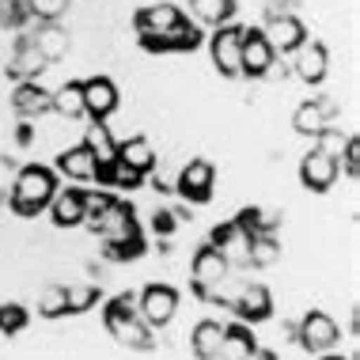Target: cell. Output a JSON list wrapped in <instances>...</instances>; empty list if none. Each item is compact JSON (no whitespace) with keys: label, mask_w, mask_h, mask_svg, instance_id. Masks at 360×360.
Returning <instances> with one entry per match:
<instances>
[{"label":"cell","mask_w":360,"mask_h":360,"mask_svg":"<svg viewBox=\"0 0 360 360\" xmlns=\"http://www.w3.org/2000/svg\"><path fill=\"white\" fill-rule=\"evenodd\" d=\"M319 360H345V356H319Z\"/></svg>","instance_id":"43"},{"label":"cell","mask_w":360,"mask_h":360,"mask_svg":"<svg viewBox=\"0 0 360 360\" xmlns=\"http://www.w3.org/2000/svg\"><path fill=\"white\" fill-rule=\"evenodd\" d=\"M103 300L99 285H69V315H80V311H91Z\"/></svg>","instance_id":"33"},{"label":"cell","mask_w":360,"mask_h":360,"mask_svg":"<svg viewBox=\"0 0 360 360\" xmlns=\"http://www.w3.org/2000/svg\"><path fill=\"white\" fill-rule=\"evenodd\" d=\"M46 57L38 53V46H34V38L31 34H23L15 42V53H12V61H8V76L12 80H38V72L46 69Z\"/></svg>","instance_id":"19"},{"label":"cell","mask_w":360,"mask_h":360,"mask_svg":"<svg viewBox=\"0 0 360 360\" xmlns=\"http://www.w3.org/2000/svg\"><path fill=\"white\" fill-rule=\"evenodd\" d=\"M182 19L186 15H182L174 4H144V8L133 12V31H137V42L148 53H167L163 50V38H167Z\"/></svg>","instance_id":"3"},{"label":"cell","mask_w":360,"mask_h":360,"mask_svg":"<svg viewBox=\"0 0 360 360\" xmlns=\"http://www.w3.org/2000/svg\"><path fill=\"white\" fill-rule=\"evenodd\" d=\"M338 106L330 99H311V103H300L296 110H292V129L300 133V137H315V133H323L330 118H334Z\"/></svg>","instance_id":"18"},{"label":"cell","mask_w":360,"mask_h":360,"mask_svg":"<svg viewBox=\"0 0 360 360\" xmlns=\"http://www.w3.org/2000/svg\"><path fill=\"white\" fill-rule=\"evenodd\" d=\"M190 269H193V292H198L201 300H220V288H224V281H228V269L231 266L224 262V255L212 247V243L198 247Z\"/></svg>","instance_id":"5"},{"label":"cell","mask_w":360,"mask_h":360,"mask_svg":"<svg viewBox=\"0 0 360 360\" xmlns=\"http://www.w3.org/2000/svg\"><path fill=\"white\" fill-rule=\"evenodd\" d=\"M258 349V342H255V334H250V326L247 323H228L224 326V338H220V353H217V360H247L250 353Z\"/></svg>","instance_id":"22"},{"label":"cell","mask_w":360,"mask_h":360,"mask_svg":"<svg viewBox=\"0 0 360 360\" xmlns=\"http://www.w3.org/2000/svg\"><path fill=\"white\" fill-rule=\"evenodd\" d=\"M84 228H91L103 243H122V239L141 236V228H137V212H133V205H129V201H122V198H114L110 205L99 212V217H87V220H84Z\"/></svg>","instance_id":"4"},{"label":"cell","mask_w":360,"mask_h":360,"mask_svg":"<svg viewBox=\"0 0 360 360\" xmlns=\"http://www.w3.org/2000/svg\"><path fill=\"white\" fill-rule=\"evenodd\" d=\"M266 42L274 46V53H292L300 42L307 38V27H304V19H296V15H277V19H266Z\"/></svg>","instance_id":"16"},{"label":"cell","mask_w":360,"mask_h":360,"mask_svg":"<svg viewBox=\"0 0 360 360\" xmlns=\"http://www.w3.org/2000/svg\"><path fill=\"white\" fill-rule=\"evenodd\" d=\"M103 255L110 262H129V258H141L144 255V239L133 236V239H122V243H106Z\"/></svg>","instance_id":"35"},{"label":"cell","mask_w":360,"mask_h":360,"mask_svg":"<svg viewBox=\"0 0 360 360\" xmlns=\"http://www.w3.org/2000/svg\"><path fill=\"white\" fill-rule=\"evenodd\" d=\"M12 106L23 118H42V114H50V91L38 80H19L15 95H12Z\"/></svg>","instance_id":"23"},{"label":"cell","mask_w":360,"mask_h":360,"mask_svg":"<svg viewBox=\"0 0 360 360\" xmlns=\"http://www.w3.org/2000/svg\"><path fill=\"white\" fill-rule=\"evenodd\" d=\"M277 61L274 46L266 42V34L262 31H250V27H243V50H239V76H266V69Z\"/></svg>","instance_id":"11"},{"label":"cell","mask_w":360,"mask_h":360,"mask_svg":"<svg viewBox=\"0 0 360 360\" xmlns=\"http://www.w3.org/2000/svg\"><path fill=\"white\" fill-rule=\"evenodd\" d=\"M296 342L307 349V353H330L338 342H342V330L326 315V311H307L304 323L296 326Z\"/></svg>","instance_id":"7"},{"label":"cell","mask_w":360,"mask_h":360,"mask_svg":"<svg viewBox=\"0 0 360 360\" xmlns=\"http://www.w3.org/2000/svg\"><path fill=\"white\" fill-rule=\"evenodd\" d=\"M31 38H34L38 53H42L50 65L61 61V57L69 53V46H72V42H69V31H65V27H57V23H42Z\"/></svg>","instance_id":"26"},{"label":"cell","mask_w":360,"mask_h":360,"mask_svg":"<svg viewBox=\"0 0 360 360\" xmlns=\"http://www.w3.org/2000/svg\"><path fill=\"white\" fill-rule=\"evenodd\" d=\"M50 110L61 114V118H84V84L80 80H65L57 91H50Z\"/></svg>","instance_id":"25"},{"label":"cell","mask_w":360,"mask_h":360,"mask_svg":"<svg viewBox=\"0 0 360 360\" xmlns=\"http://www.w3.org/2000/svg\"><path fill=\"white\" fill-rule=\"evenodd\" d=\"M231 311H236V319L247 326L266 323V319L274 315V296H269L266 285H247L236 300H231Z\"/></svg>","instance_id":"15"},{"label":"cell","mask_w":360,"mask_h":360,"mask_svg":"<svg viewBox=\"0 0 360 360\" xmlns=\"http://www.w3.org/2000/svg\"><path fill=\"white\" fill-rule=\"evenodd\" d=\"M212 186H217V167L209 160H190L174 179V190L186 205H205L212 198Z\"/></svg>","instance_id":"6"},{"label":"cell","mask_w":360,"mask_h":360,"mask_svg":"<svg viewBox=\"0 0 360 360\" xmlns=\"http://www.w3.org/2000/svg\"><path fill=\"white\" fill-rule=\"evenodd\" d=\"M80 84H84V118L106 122L118 110V84L110 76H87Z\"/></svg>","instance_id":"10"},{"label":"cell","mask_w":360,"mask_h":360,"mask_svg":"<svg viewBox=\"0 0 360 360\" xmlns=\"http://www.w3.org/2000/svg\"><path fill=\"white\" fill-rule=\"evenodd\" d=\"M338 167H345V174H349L353 182L360 179V141H356V137H349L342 160H338Z\"/></svg>","instance_id":"37"},{"label":"cell","mask_w":360,"mask_h":360,"mask_svg":"<svg viewBox=\"0 0 360 360\" xmlns=\"http://www.w3.org/2000/svg\"><path fill=\"white\" fill-rule=\"evenodd\" d=\"M193 15H198V23H209V27H220V23H231V15H236V0H190Z\"/></svg>","instance_id":"28"},{"label":"cell","mask_w":360,"mask_h":360,"mask_svg":"<svg viewBox=\"0 0 360 360\" xmlns=\"http://www.w3.org/2000/svg\"><path fill=\"white\" fill-rule=\"evenodd\" d=\"M137 311L152 330L167 326L174 319V311H179V292H174L171 285H144L141 296H137Z\"/></svg>","instance_id":"9"},{"label":"cell","mask_w":360,"mask_h":360,"mask_svg":"<svg viewBox=\"0 0 360 360\" xmlns=\"http://www.w3.org/2000/svg\"><path fill=\"white\" fill-rule=\"evenodd\" d=\"M292 53H296V57H292V72H296L304 84H323L326 80L330 53H326L323 42H311V38H304V42H300Z\"/></svg>","instance_id":"12"},{"label":"cell","mask_w":360,"mask_h":360,"mask_svg":"<svg viewBox=\"0 0 360 360\" xmlns=\"http://www.w3.org/2000/svg\"><path fill=\"white\" fill-rule=\"evenodd\" d=\"M220 338H224V323H212V319H205V323L193 326L190 334V349L198 360H217L220 353Z\"/></svg>","instance_id":"27"},{"label":"cell","mask_w":360,"mask_h":360,"mask_svg":"<svg viewBox=\"0 0 360 360\" xmlns=\"http://www.w3.org/2000/svg\"><path fill=\"white\" fill-rule=\"evenodd\" d=\"M315 141H319V152H326V155H334V160H342V152H345V144H349V133H342L338 125H326L323 133H315Z\"/></svg>","instance_id":"34"},{"label":"cell","mask_w":360,"mask_h":360,"mask_svg":"<svg viewBox=\"0 0 360 360\" xmlns=\"http://www.w3.org/2000/svg\"><path fill=\"white\" fill-rule=\"evenodd\" d=\"M53 171L65 174V179H72V182H91L95 179V160H91V152H87L84 144H69V148L57 152Z\"/></svg>","instance_id":"20"},{"label":"cell","mask_w":360,"mask_h":360,"mask_svg":"<svg viewBox=\"0 0 360 360\" xmlns=\"http://www.w3.org/2000/svg\"><path fill=\"white\" fill-rule=\"evenodd\" d=\"M80 144L91 152L95 171H99V167H110V163L118 160V141H114L110 125H103V122H91V125H87V133H84Z\"/></svg>","instance_id":"21"},{"label":"cell","mask_w":360,"mask_h":360,"mask_svg":"<svg viewBox=\"0 0 360 360\" xmlns=\"http://www.w3.org/2000/svg\"><path fill=\"white\" fill-rule=\"evenodd\" d=\"M118 160L125 163V167H133L137 174H152L160 155H155L148 137H129V141H118Z\"/></svg>","instance_id":"24"},{"label":"cell","mask_w":360,"mask_h":360,"mask_svg":"<svg viewBox=\"0 0 360 360\" xmlns=\"http://www.w3.org/2000/svg\"><path fill=\"white\" fill-rule=\"evenodd\" d=\"M152 231H155V236H171V231H174V212L171 209H155Z\"/></svg>","instance_id":"39"},{"label":"cell","mask_w":360,"mask_h":360,"mask_svg":"<svg viewBox=\"0 0 360 360\" xmlns=\"http://www.w3.org/2000/svg\"><path fill=\"white\" fill-rule=\"evenodd\" d=\"M53 193H57V171L42 167V163H27V167L15 171L8 209H12L15 217H38V212H46Z\"/></svg>","instance_id":"1"},{"label":"cell","mask_w":360,"mask_h":360,"mask_svg":"<svg viewBox=\"0 0 360 360\" xmlns=\"http://www.w3.org/2000/svg\"><path fill=\"white\" fill-rule=\"evenodd\" d=\"M292 12V0H274V4L266 8V19H277V15H288Z\"/></svg>","instance_id":"40"},{"label":"cell","mask_w":360,"mask_h":360,"mask_svg":"<svg viewBox=\"0 0 360 360\" xmlns=\"http://www.w3.org/2000/svg\"><path fill=\"white\" fill-rule=\"evenodd\" d=\"M15 163L12 155H0V205H8V198H12V182H15Z\"/></svg>","instance_id":"38"},{"label":"cell","mask_w":360,"mask_h":360,"mask_svg":"<svg viewBox=\"0 0 360 360\" xmlns=\"http://www.w3.org/2000/svg\"><path fill=\"white\" fill-rule=\"evenodd\" d=\"M95 179L106 182V186H114V190H137L141 182H144V174H137L133 167H125L122 160H114L110 167H99V171H95Z\"/></svg>","instance_id":"29"},{"label":"cell","mask_w":360,"mask_h":360,"mask_svg":"<svg viewBox=\"0 0 360 360\" xmlns=\"http://www.w3.org/2000/svg\"><path fill=\"white\" fill-rule=\"evenodd\" d=\"M338 171H342V167H338L334 155H326V152L315 148V152L304 155V163H300V182H304L311 193H326L338 182Z\"/></svg>","instance_id":"14"},{"label":"cell","mask_w":360,"mask_h":360,"mask_svg":"<svg viewBox=\"0 0 360 360\" xmlns=\"http://www.w3.org/2000/svg\"><path fill=\"white\" fill-rule=\"evenodd\" d=\"M103 323H106V330H110V334L118 338L122 345L141 349V353L155 349V334H152V326L141 319L137 296H133V292H122V296L106 300V307H103Z\"/></svg>","instance_id":"2"},{"label":"cell","mask_w":360,"mask_h":360,"mask_svg":"<svg viewBox=\"0 0 360 360\" xmlns=\"http://www.w3.org/2000/svg\"><path fill=\"white\" fill-rule=\"evenodd\" d=\"M38 315H42V319H61V315H69V288H65V285L42 288V296H38Z\"/></svg>","instance_id":"30"},{"label":"cell","mask_w":360,"mask_h":360,"mask_svg":"<svg viewBox=\"0 0 360 360\" xmlns=\"http://www.w3.org/2000/svg\"><path fill=\"white\" fill-rule=\"evenodd\" d=\"M50 220H53V228H80L84 224V190H76V186H57V193L50 198Z\"/></svg>","instance_id":"17"},{"label":"cell","mask_w":360,"mask_h":360,"mask_svg":"<svg viewBox=\"0 0 360 360\" xmlns=\"http://www.w3.org/2000/svg\"><path fill=\"white\" fill-rule=\"evenodd\" d=\"M19 330H27V307L19 304H0V334H19Z\"/></svg>","instance_id":"36"},{"label":"cell","mask_w":360,"mask_h":360,"mask_svg":"<svg viewBox=\"0 0 360 360\" xmlns=\"http://www.w3.org/2000/svg\"><path fill=\"white\" fill-rule=\"evenodd\" d=\"M277 258H281V247H277L274 231H266V236H255V239H250V258H247V266L266 269V266H274Z\"/></svg>","instance_id":"32"},{"label":"cell","mask_w":360,"mask_h":360,"mask_svg":"<svg viewBox=\"0 0 360 360\" xmlns=\"http://www.w3.org/2000/svg\"><path fill=\"white\" fill-rule=\"evenodd\" d=\"M15 141H19V144H31V125H19Z\"/></svg>","instance_id":"42"},{"label":"cell","mask_w":360,"mask_h":360,"mask_svg":"<svg viewBox=\"0 0 360 360\" xmlns=\"http://www.w3.org/2000/svg\"><path fill=\"white\" fill-rule=\"evenodd\" d=\"M250 239H255V236H247V231H243L236 220H228V224H217V228H212V239H209V243L224 255V262H228V266H247V258H250Z\"/></svg>","instance_id":"13"},{"label":"cell","mask_w":360,"mask_h":360,"mask_svg":"<svg viewBox=\"0 0 360 360\" xmlns=\"http://www.w3.org/2000/svg\"><path fill=\"white\" fill-rule=\"evenodd\" d=\"M19 4H23V12L31 19H38V23H57V19L69 12L72 0H19Z\"/></svg>","instance_id":"31"},{"label":"cell","mask_w":360,"mask_h":360,"mask_svg":"<svg viewBox=\"0 0 360 360\" xmlns=\"http://www.w3.org/2000/svg\"><path fill=\"white\" fill-rule=\"evenodd\" d=\"M247 360H277V353H269V349H255Z\"/></svg>","instance_id":"41"},{"label":"cell","mask_w":360,"mask_h":360,"mask_svg":"<svg viewBox=\"0 0 360 360\" xmlns=\"http://www.w3.org/2000/svg\"><path fill=\"white\" fill-rule=\"evenodd\" d=\"M239 50H243V27L220 23L209 34V53L220 76H239Z\"/></svg>","instance_id":"8"}]
</instances>
